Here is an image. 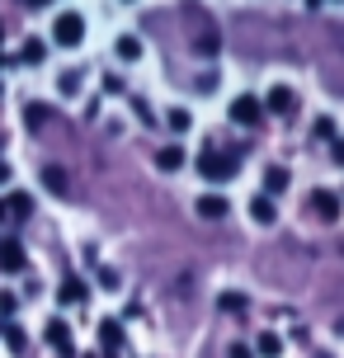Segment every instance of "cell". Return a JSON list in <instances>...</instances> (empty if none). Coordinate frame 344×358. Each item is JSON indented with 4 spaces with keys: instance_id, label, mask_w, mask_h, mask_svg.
<instances>
[{
    "instance_id": "13",
    "label": "cell",
    "mask_w": 344,
    "mask_h": 358,
    "mask_svg": "<svg viewBox=\"0 0 344 358\" xmlns=\"http://www.w3.org/2000/svg\"><path fill=\"white\" fill-rule=\"evenodd\" d=\"M5 213H10V222H29V217H34V198L29 194H10L5 198Z\"/></svg>"
},
{
    "instance_id": "15",
    "label": "cell",
    "mask_w": 344,
    "mask_h": 358,
    "mask_svg": "<svg viewBox=\"0 0 344 358\" xmlns=\"http://www.w3.org/2000/svg\"><path fill=\"white\" fill-rule=\"evenodd\" d=\"M0 335H5V344H10V354H19V358L29 354V335H24V330H19L15 321H5V325H0Z\"/></svg>"
},
{
    "instance_id": "16",
    "label": "cell",
    "mask_w": 344,
    "mask_h": 358,
    "mask_svg": "<svg viewBox=\"0 0 344 358\" xmlns=\"http://www.w3.org/2000/svg\"><path fill=\"white\" fill-rule=\"evenodd\" d=\"M156 165H161L165 175L184 170V146H161V151H156Z\"/></svg>"
},
{
    "instance_id": "23",
    "label": "cell",
    "mask_w": 344,
    "mask_h": 358,
    "mask_svg": "<svg viewBox=\"0 0 344 358\" xmlns=\"http://www.w3.org/2000/svg\"><path fill=\"white\" fill-rule=\"evenodd\" d=\"M222 311H245V297H241V292H222Z\"/></svg>"
},
{
    "instance_id": "20",
    "label": "cell",
    "mask_w": 344,
    "mask_h": 358,
    "mask_svg": "<svg viewBox=\"0 0 344 358\" xmlns=\"http://www.w3.org/2000/svg\"><path fill=\"white\" fill-rule=\"evenodd\" d=\"M43 184H48L52 194H66V170H62V165H43Z\"/></svg>"
},
{
    "instance_id": "25",
    "label": "cell",
    "mask_w": 344,
    "mask_h": 358,
    "mask_svg": "<svg viewBox=\"0 0 344 358\" xmlns=\"http://www.w3.org/2000/svg\"><path fill=\"white\" fill-rule=\"evenodd\" d=\"M24 118H29V127H43V123H48V108H43V104H29V113H24Z\"/></svg>"
},
{
    "instance_id": "27",
    "label": "cell",
    "mask_w": 344,
    "mask_h": 358,
    "mask_svg": "<svg viewBox=\"0 0 344 358\" xmlns=\"http://www.w3.org/2000/svg\"><path fill=\"white\" fill-rule=\"evenodd\" d=\"M227 358H255V344H227Z\"/></svg>"
},
{
    "instance_id": "21",
    "label": "cell",
    "mask_w": 344,
    "mask_h": 358,
    "mask_svg": "<svg viewBox=\"0 0 344 358\" xmlns=\"http://www.w3.org/2000/svg\"><path fill=\"white\" fill-rule=\"evenodd\" d=\"M165 123H170V132H189V127H194V113H189V108H170Z\"/></svg>"
},
{
    "instance_id": "28",
    "label": "cell",
    "mask_w": 344,
    "mask_h": 358,
    "mask_svg": "<svg viewBox=\"0 0 344 358\" xmlns=\"http://www.w3.org/2000/svg\"><path fill=\"white\" fill-rule=\"evenodd\" d=\"M330 146H335V161L344 165V137H335V142H330Z\"/></svg>"
},
{
    "instance_id": "5",
    "label": "cell",
    "mask_w": 344,
    "mask_h": 358,
    "mask_svg": "<svg viewBox=\"0 0 344 358\" xmlns=\"http://www.w3.org/2000/svg\"><path fill=\"white\" fill-rule=\"evenodd\" d=\"M43 335H48V344H52V354H57V358H76V340H71V325L62 321V316H52Z\"/></svg>"
},
{
    "instance_id": "11",
    "label": "cell",
    "mask_w": 344,
    "mask_h": 358,
    "mask_svg": "<svg viewBox=\"0 0 344 358\" xmlns=\"http://www.w3.org/2000/svg\"><path fill=\"white\" fill-rule=\"evenodd\" d=\"M250 217L259 222V227H273V222H278V203H273L269 194H255L250 198Z\"/></svg>"
},
{
    "instance_id": "4",
    "label": "cell",
    "mask_w": 344,
    "mask_h": 358,
    "mask_svg": "<svg viewBox=\"0 0 344 358\" xmlns=\"http://www.w3.org/2000/svg\"><path fill=\"white\" fill-rule=\"evenodd\" d=\"M259 104H264V113L292 118V113H297V90H292V85H269V94H264Z\"/></svg>"
},
{
    "instance_id": "30",
    "label": "cell",
    "mask_w": 344,
    "mask_h": 358,
    "mask_svg": "<svg viewBox=\"0 0 344 358\" xmlns=\"http://www.w3.org/2000/svg\"><path fill=\"white\" fill-rule=\"evenodd\" d=\"M0 38H5V24H0Z\"/></svg>"
},
{
    "instance_id": "8",
    "label": "cell",
    "mask_w": 344,
    "mask_h": 358,
    "mask_svg": "<svg viewBox=\"0 0 344 358\" xmlns=\"http://www.w3.org/2000/svg\"><path fill=\"white\" fill-rule=\"evenodd\" d=\"M24 264H29L24 245H19L15 236H0V268H5V273H24Z\"/></svg>"
},
{
    "instance_id": "19",
    "label": "cell",
    "mask_w": 344,
    "mask_h": 358,
    "mask_svg": "<svg viewBox=\"0 0 344 358\" xmlns=\"http://www.w3.org/2000/svg\"><path fill=\"white\" fill-rule=\"evenodd\" d=\"M311 142H335V118H330V113H321V118L311 123Z\"/></svg>"
},
{
    "instance_id": "9",
    "label": "cell",
    "mask_w": 344,
    "mask_h": 358,
    "mask_svg": "<svg viewBox=\"0 0 344 358\" xmlns=\"http://www.w3.org/2000/svg\"><path fill=\"white\" fill-rule=\"evenodd\" d=\"M311 213L321 217V222H340V198L330 194V189H311Z\"/></svg>"
},
{
    "instance_id": "10",
    "label": "cell",
    "mask_w": 344,
    "mask_h": 358,
    "mask_svg": "<svg viewBox=\"0 0 344 358\" xmlns=\"http://www.w3.org/2000/svg\"><path fill=\"white\" fill-rule=\"evenodd\" d=\"M123 340H127V335H123V321H113V316H109V321H99V344H104V354H109V358H118Z\"/></svg>"
},
{
    "instance_id": "32",
    "label": "cell",
    "mask_w": 344,
    "mask_h": 358,
    "mask_svg": "<svg viewBox=\"0 0 344 358\" xmlns=\"http://www.w3.org/2000/svg\"><path fill=\"white\" fill-rule=\"evenodd\" d=\"M127 5H132V0H127Z\"/></svg>"
},
{
    "instance_id": "17",
    "label": "cell",
    "mask_w": 344,
    "mask_h": 358,
    "mask_svg": "<svg viewBox=\"0 0 344 358\" xmlns=\"http://www.w3.org/2000/svg\"><path fill=\"white\" fill-rule=\"evenodd\" d=\"M113 52H118V62H137V57H142V38H137V34H123L118 43H113Z\"/></svg>"
},
{
    "instance_id": "12",
    "label": "cell",
    "mask_w": 344,
    "mask_h": 358,
    "mask_svg": "<svg viewBox=\"0 0 344 358\" xmlns=\"http://www.w3.org/2000/svg\"><path fill=\"white\" fill-rule=\"evenodd\" d=\"M288 184H292L288 165H269V170H264V194H269V198H278L283 189H288Z\"/></svg>"
},
{
    "instance_id": "2",
    "label": "cell",
    "mask_w": 344,
    "mask_h": 358,
    "mask_svg": "<svg viewBox=\"0 0 344 358\" xmlns=\"http://www.w3.org/2000/svg\"><path fill=\"white\" fill-rule=\"evenodd\" d=\"M52 43L57 48H80L85 43V15L80 10H62L52 19Z\"/></svg>"
},
{
    "instance_id": "7",
    "label": "cell",
    "mask_w": 344,
    "mask_h": 358,
    "mask_svg": "<svg viewBox=\"0 0 344 358\" xmlns=\"http://www.w3.org/2000/svg\"><path fill=\"white\" fill-rule=\"evenodd\" d=\"M194 213H199L203 222H227V217H231V203H227L222 194H199Z\"/></svg>"
},
{
    "instance_id": "31",
    "label": "cell",
    "mask_w": 344,
    "mask_h": 358,
    "mask_svg": "<svg viewBox=\"0 0 344 358\" xmlns=\"http://www.w3.org/2000/svg\"><path fill=\"white\" fill-rule=\"evenodd\" d=\"M335 5H344V0H335Z\"/></svg>"
},
{
    "instance_id": "26",
    "label": "cell",
    "mask_w": 344,
    "mask_h": 358,
    "mask_svg": "<svg viewBox=\"0 0 344 358\" xmlns=\"http://www.w3.org/2000/svg\"><path fill=\"white\" fill-rule=\"evenodd\" d=\"M57 90H62V94H76V90H80V76H76V71H66L62 80H57Z\"/></svg>"
},
{
    "instance_id": "24",
    "label": "cell",
    "mask_w": 344,
    "mask_h": 358,
    "mask_svg": "<svg viewBox=\"0 0 344 358\" xmlns=\"http://www.w3.org/2000/svg\"><path fill=\"white\" fill-rule=\"evenodd\" d=\"M19 311V297L15 292H0V316H5V321H10V316H15Z\"/></svg>"
},
{
    "instance_id": "14",
    "label": "cell",
    "mask_w": 344,
    "mask_h": 358,
    "mask_svg": "<svg viewBox=\"0 0 344 358\" xmlns=\"http://www.w3.org/2000/svg\"><path fill=\"white\" fill-rule=\"evenodd\" d=\"M255 354H259V358H278V354H283V335L259 330V335H255Z\"/></svg>"
},
{
    "instance_id": "22",
    "label": "cell",
    "mask_w": 344,
    "mask_h": 358,
    "mask_svg": "<svg viewBox=\"0 0 344 358\" xmlns=\"http://www.w3.org/2000/svg\"><path fill=\"white\" fill-rule=\"evenodd\" d=\"M194 52L213 57V52H217V34H199V38H194Z\"/></svg>"
},
{
    "instance_id": "6",
    "label": "cell",
    "mask_w": 344,
    "mask_h": 358,
    "mask_svg": "<svg viewBox=\"0 0 344 358\" xmlns=\"http://www.w3.org/2000/svg\"><path fill=\"white\" fill-rule=\"evenodd\" d=\"M57 302H62V306H85V302H90V283L76 278V273H66L62 287H57Z\"/></svg>"
},
{
    "instance_id": "18",
    "label": "cell",
    "mask_w": 344,
    "mask_h": 358,
    "mask_svg": "<svg viewBox=\"0 0 344 358\" xmlns=\"http://www.w3.org/2000/svg\"><path fill=\"white\" fill-rule=\"evenodd\" d=\"M43 57H48V43H43V38H29V43L19 48V62H24V66H38Z\"/></svg>"
},
{
    "instance_id": "3",
    "label": "cell",
    "mask_w": 344,
    "mask_h": 358,
    "mask_svg": "<svg viewBox=\"0 0 344 358\" xmlns=\"http://www.w3.org/2000/svg\"><path fill=\"white\" fill-rule=\"evenodd\" d=\"M227 118H231L236 127H259V118H264V104H259L255 94H236L231 108H227Z\"/></svg>"
},
{
    "instance_id": "29",
    "label": "cell",
    "mask_w": 344,
    "mask_h": 358,
    "mask_svg": "<svg viewBox=\"0 0 344 358\" xmlns=\"http://www.w3.org/2000/svg\"><path fill=\"white\" fill-rule=\"evenodd\" d=\"M5 222H10V213H5V203H0V227H5Z\"/></svg>"
},
{
    "instance_id": "1",
    "label": "cell",
    "mask_w": 344,
    "mask_h": 358,
    "mask_svg": "<svg viewBox=\"0 0 344 358\" xmlns=\"http://www.w3.org/2000/svg\"><path fill=\"white\" fill-rule=\"evenodd\" d=\"M194 165H199V175L208 179V184H227V179H236V170L245 165V146H227V151H217V146H203Z\"/></svg>"
}]
</instances>
